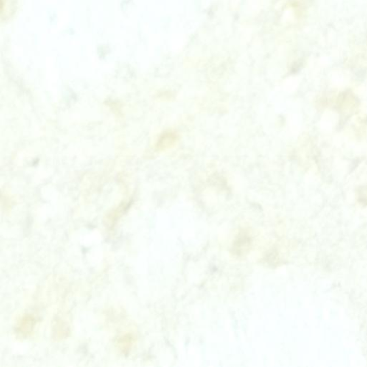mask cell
Instances as JSON below:
<instances>
[{"label": "cell", "mask_w": 367, "mask_h": 367, "mask_svg": "<svg viewBox=\"0 0 367 367\" xmlns=\"http://www.w3.org/2000/svg\"><path fill=\"white\" fill-rule=\"evenodd\" d=\"M37 320L34 315L30 314H24L17 323L16 332L23 337H27L33 332L36 326Z\"/></svg>", "instance_id": "cell-1"}, {"label": "cell", "mask_w": 367, "mask_h": 367, "mask_svg": "<svg viewBox=\"0 0 367 367\" xmlns=\"http://www.w3.org/2000/svg\"><path fill=\"white\" fill-rule=\"evenodd\" d=\"M135 341H136V337L133 333H125L118 339V349L121 351V354L124 355H128L133 349Z\"/></svg>", "instance_id": "cell-2"}, {"label": "cell", "mask_w": 367, "mask_h": 367, "mask_svg": "<svg viewBox=\"0 0 367 367\" xmlns=\"http://www.w3.org/2000/svg\"><path fill=\"white\" fill-rule=\"evenodd\" d=\"M52 333L54 340L57 341L63 340L66 338L69 334V324L62 318H57L56 321H54Z\"/></svg>", "instance_id": "cell-3"}]
</instances>
